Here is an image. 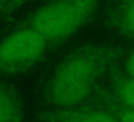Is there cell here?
Here are the masks:
<instances>
[{"mask_svg": "<svg viewBox=\"0 0 134 122\" xmlns=\"http://www.w3.org/2000/svg\"><path fill=\"white\" fill-rule=\"evenodd\" d=\"M121 46L93 43L74 48L54 66L42 98L50 109L86 105L116 70L126 56Z\"/></svg>", "mask_w": 134, "mask_h": 122, "instance_id": "obj_1", "label": "cell"}, {"mask_svg": "<svg viewBox=\"0 0 134 122\" xmlns=\"http://www.w3.org/2000/svg\"><path fill=\"white\" fill-rule=\"evenodd\" d=\"M100 2L102 0H49L17 25L37 30L53 49L87 25Z\"/></svg>", "mask_w": 134, "mask_h": 122, "instance_id": "obj_2", "label": "cell"}, {"mask_svg": "<svg viewBox=\"0 0 134 122\" xmlns=\"http://www.w3.org/2000/svg\"><path fill=\"white\" fill-rule=\"evenodd\" d=\"M49 50L50 45L40 33L17 25L0 40V79L27 73Z\"/></svg>", "mask_w": 134, "mask_h": 122, "instance_id": "obj_3", "label": "cell"}, {"mask_svg": "<svg viewBox=\"0 0 134 122\" xmlns=\"http://www.w3.org/2000/svg\"><path fill=\"white\" fill-rule=\"evenodd\" d=\"M103 19L107 28L134 41V0H109Z\"/></svg>", "mask_w": 134, "mask_h": 122, "instance_id": "obj_4", "label": "cell"}, {"mask_svg": "<svg viewBox=\"0 0 134 122\" xmlns=\"http://www.w3.org/2000/svg\"><path fill=\"white\" fill-rule=\"evenodd\" d=\"M39 122H118L108 109L86 104L67 109H50L39 117Z\"/></svg>", "mask_w": 134, "mask_h": 122, "instance_id": "obj_5", "label": "cell"}, {"mask_svg": "<svg viewBox=\"0 0 134 122\" xmlns=\"http://www.w3.org/2000/svg\"><path fill=\"white\" fill-rule=\"evenodd\" d=\"M24 107L18 89L0 80V122H23Z\"/></svg>", "mask_w": 134, "mask_h": 122, "instance_id": "obj_6", "label": "cell"}, {"mask_svg": "<svg viewBox=\"0 0 134 122\" xmlns=\"http://www.w3.org/2000/svg\"><path fill=\"white\" fill-rule=\"evenodd\" d=\"M100 89L120 105L134 110V78L116 70Z\"/></svg>", "mask_w": 134, "mask_h": 122, "instance_id": "obj_7", "label": "cell"}, {"mask_svg": "<svg viewBox=\"0 0 134 122\" xmlns=\"http://www.w3.org/2000/svg\"><path fill=\"white\" fill-rule=\"evenodd\" d=\"M87 104H92L108 109L116 117L118 122H134V110L120 105L102 89H99Z\"/></svg>", "mask_w": 134, "mask_h": 122, "instance_id": "obj_8", "label": "cell"}, {"mask_svg": "<svg viewBox=\"0 0 134 122\" xmlns=\"http://www.w3.org/2000/svg\"><path fill=\"white\" fill-rule=\"evenodd\" d=\"M122 64H124V74L134 78V48H132L126 54Z\"/></svg>", "mask_w": 134, "mask_h": 122, "instance_id": "obj_9", "label": "cell"}, {"mask_svg": "<svg viewBox=\"0 0 134 122\" xmlns=\"http://www.w3.org/2000/svg\"><path fill=\"white\" fill-rule=\"evenodd\" d=\"M13 1H20V2H22V1H26V0H0V8L5 6V5H8Z\"/></svg>", "mask_w": 134, "mask_h": 122, "instance_id": "obj_10", "label": "cell"}]
</instances>
